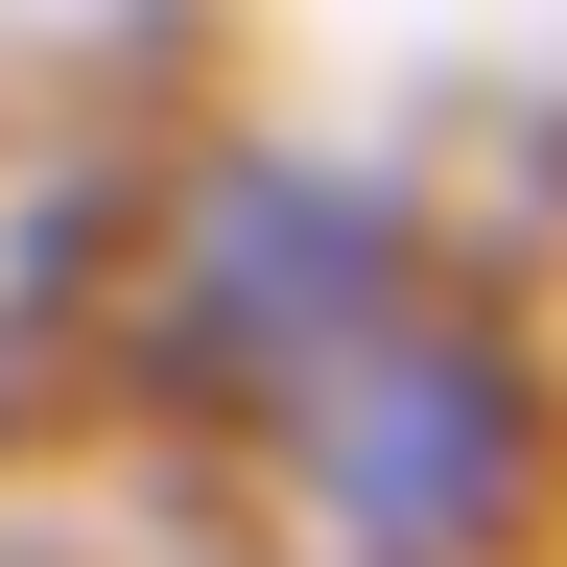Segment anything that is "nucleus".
Here are the masks:
<instances>
[{
  "instance_id": "nucleus-1",
  "label": "nucleus",
  "mask_w": 567,
  "mask_h": 567,
  "mask_svg": "<svg viewBox=\"0 0 567 567\" xmlns=\"http://www.w3.org/2000/svg\"><path fill=\"white\" fill-rule=\"evenodd\" d=\"M166 379L237 402L260 520L308 567H520L567 496L544 354L331 166H213L166 237Z\"/></svg>"
}]
</instances>
